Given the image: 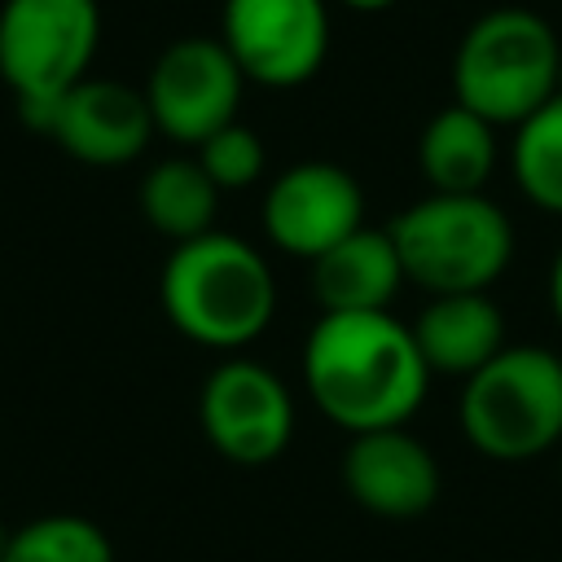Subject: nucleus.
I'll return each mask as SVG.
<instances>
[{
  "instance_id": "1",
  "label": "nucleus",
  "mask_w": 562,
  "mask_h": 562,
  "mask_svg": "<svg viewBox=\"0 0 562 562\" xmlns=\"http://www.w3.org/2000/svg\"><path fill=\"white\" fill-rule=\"evenodd\" d=\"M303 386L347 435L408 426L430 391L413 329L391 312H321L303 338Z\"/></svg>"
},
{
  "instance_id": "2",
  "label": "nucleus",
  "mask_w": 562,
  "mask_h": 562,
  "mask_svg": "<svg viewBox=\"0 0 562 562\" xmlns=\"http://www.w3.org/2000/svg\"><path fill=\"white\" fill-rule=\"evenodd\" d=\"M158 299L167 321L198 347L237 351L250 347L277 312V277L259 246L237 233H202L176 241L162 277Z\"/></svg>"
},
{
  "instance_id": "3",
  "label": "nucleus",
  "mask_w": 562,
  "mask_h": 562,
  "mask_svg": "<svg viewBox=\"0 0 562 562\" xmlns=\"http://www.w3.org/2000/svg\"><path fill=\"white\" fill-rule=\"evenodd\" d=\"M457 422L487 461L518 465L544 457L562 443V356L536 342H505L461 382Z\"/></svg>"
},
{
  "instance_id": "4",
  "label": "nucleus",
  "mask_w": 562,
  "mask_h": 562,
  "mask_svg": "<svg viewBox=\"0 0 562 562\" xmlns=\"http://www.w3.org/2000/svg\"><path fill=\"white\" fill-rule=\"evenodd\" d=\"M562 44L536 9L501 4L470 22L452 57L457 105L483 114L492 127H518L558 97Z\"/></svg>"
},
{
  "instance_id": "5",
  "label": "nucleus",
  "mask_w": 562,
  "mask_h": 562,
  "mask_svg": "<svg viewBox=\"0 0 562 562\" xmlns=\"http://www.w3.org/2000/svg\"><path fill=\"white\" fill-rule=\"evenodd\" d=\"M404 281L426 294L492 290L514 259V224L487 193H426L386 224Z\"/></svg>"
},
{
  "instance_id": "6",
  "label": "nucleus",
  "mask_w": 562,
  "mask_h": 562,
  "mask_svg": "<svg viewBox=\"0 0 562 562\" xmlns=\"http://www.w3.org/2000/svg\"><path fill=\"white\" fill-rule=\"evenodd\" d=\"M101 44L97 0H4L0 4V79L31 132H44L61 92L88 79Z\"/></svg>"
},
{
  "instance_id": "7",
  "label": "nucleus",
  "mask_w": 562,
  "mask_h": 562,
  "mask_svg": "<svg viewBox=\"0 0 562 562\" xmlns=\"http://www.w3.org/2000/svg\"><path fill=\"white\" fill-rule=\"evenodd\" d=\"M198 422L233 465H272L294 439V395L259 360H220L198 391Z\"/></svg>"
},
{
  "instance_id": "8",
  "label": "nucleus",
  "mask_w": 562,
  "mask_h": 562,
  "mask_svg": "<svg viewBox=\"0 0 562 562\" xmlns=\"http://www.w3.org/2000/svg\"><path fill=\"white\" fill-rule=\"evenodd\" d=\"M241 88H246V75L224 48V40L189 35L158 53L145 79V101L162 136L198 149L211 132L237 119Z\"/></svg>"
},
{
  "instance_id": "9",
  "label": "nucleus",
  "mask_w": 562,
  "mask_h": 562,
  "mask_svg": "<svg viewBox=\"0 0 562 562\" xmlns=\"http://www.w3.org/2000/svg\"><path fill=\"white\" fill-rule=\"evenodd\" d=\"M220 40L246 83L299 88L329 53L325 0H224Z\"/></svg>"
},
{
  "instance_id": "10",
  "label": "nucleus",
  "mask_w": 562,
  "mask_h": 562,
  "mask_svg": "<svg viewBox=\"0 0 562 562\" xmlns=\"http://www.w3.org/2000/svg\"><path fill=\"white\" fill-rule=\"evenodd\" d=\"M364 224L360 180L325 158H307L272 176L263 193V237L290 259H316Z\"/></svg>"
},
{
  "instance_id": "11",
  "label": "nucleus",
  "mask_w": 562,
  "mask_h": 562,
  "mask_svg": "<svg viewBox=\"0 0 562 562\" xmlns=\"http://www.w3.org/2000/svg\"><path fill=\"white\" fill-rule=\"evenodd\" d=\"M338 479L342 492L373 518H417L439 501L443 487L430 443H422L408 426L347 435Z\"/></svg>"
},
{
  "instance_id": "12",
  "label": "nucleus",
  "mask_w": 562,
  "mask_h": 562,
  "mask_svg": "<svg viewBox=\"0 0 562 562\" xmlns=\"http://www.w3.org/2000/svg\"><path fill=\"white\" fill-rule=\"evenodd\" d=\"M154 132L158 127H154L145 88L97 79V75L61 92L44 123V136H53L70 158L88 167H123L140 158Z\"/></svg>"
},
{
  "instance_id": "13",
  "label": "nucleus",
  "mask_w": 562,
  "mask_h": 562,
  "mask_svg": "<svg viewBox=\"0 0 562 562\" xmlns=\"http://www.w3.org/2000/svg\"><path fill=\"white\" fill-rule=\"evenodd\" d=\"M408 329L430 378L448 373L465 382L505 347V316L487 290L426 294V307L417 312V321H408Z\"/></svg>"
},
{
  "instance_id": "14",
  "label": "nucleus",
  "mask_w": 562,
  "mask_h": 562,
  "mask_svg": "<svg viewBox=\"0 0 562 562\" xmlns=\"http://www.w3.org/2000/svg\"><path fill=\"white\" fill-rule=\"evenodd\" d=\"M312 299L321 312H391L404 290V263L386 228L360 224L351 237L316 255L312 263Z\"/></svg>"
},
{
  "instance_id": "15",
  "label": "nucleus",
  "mask_w": 562,
  "mask_h": 562,
  "mask_svg": "<svg viewBox=\"0 0 562 562\" xmlns=\"http://www.w3.org/2000/svg\"><path fill=\"white\" fill-rule=\"evenodd\" d=\"M496 127L457 101L430 114L417 136V167L430 193H483L496 171Z\"/></svg>"
},
{
  "instance_id": "16",
  "label": "nucleus",
  "mask_w": 562,
  "mask_h": 562,
  "mask_svg": "<svg viewBox=\"0 0 562 562\" xmlns=\"http://www.w3.org/2000/svg\"><path fill=\"white\" fill-rule=\"evenodd\" d=\"M220 189L198 158H162L140 180V215L171 241H189L215 228Z\"/></svg>"
},
{
  "instance_id": "17",
  "label": "nucleus",
  "mask_w": 562,
  "mask_h": 562,
  "mask_svg": "<svg viewBox=\"0 0 562 562\" xmlns=\"http://www.w3.org/2000/svg\"><path fill=\"white\" fill-rule=\"evenodd\" d=\"M509 171L536 211L562 215V92L514 127Z\"/></svg>"
},
{
  "instance_id": "18",
  "label": "nucleus",
  "mask_w": 562,
  "mask_h": 562,
  "mask_svg": "<svg viewBox=\"0 0 562 562\" xmlns=\"http://www.w3.org/2000/svg\"><path fill=\"white\" fill-rule=\"evenodd\" d=\"M4 562H114V544L92 518L44 514L13 531Z\"/></svg>"
},
{
  "instance_id": "19",
  "label": "nucleus",
  "mask_w": 562,
  "mask_h": 562,
  "mask_svg": "<svg viewBox=\"0 0 562 562\" xmlns=\"http://www.w3.org/2000/svg\"><path fill=\"white\" fill-rule=\"evenodd\" d=\"M193 158L202 162V171L215 180L220 193L250 189V184L263 176V167H268V149H263L259 132L246 127V123H237V119H233L228 127L211 132V136L198 145Z\"/></svg>"
},
{
  "instance_id": "20",
  "label": "nucleus",
  "mask_w": 562,
  "mask_h": 562,
  "mask_svg": "<svg viewBox=\"0 0 562 562\" xmlns=\"http://www.w3.org/2000/svg\"><path fill=\"white\" fill-rule=\"evenodd\" d=\"M549 312H553L558 325H562V250H558L553 263H549Z\"/></svg>"
},
{
  "instance_id": "21",
  "label": "nucleus",
  "mask_w": 562,
  "mask_h": 562,
  "mask_svg": "<svg viewBox=\"0 0 562 562\" xmlns=\"http://www.w3.org/2000/svg\"><path fill=\"white\" fill-rule=\"evenodd\" d=\"M338 4H347V9H356V13H382V9H391L395 0H338Z\"/></svg>"
},
{
  "instance_id": "22",
  "label": "nucleus",
  "mask_w": 562,
  "mask_h": 562,
  "mask_svg": "<svg viewBox=\"0 0 562 562\" xmlns=\"http://www.w3.org/2000/svg\"><path fill=\"white\" fill-rule=\"evenodd\" d=\"M9 540H13V531L0 522V562H4V553H9Z\"/></svg>"
},
{
  "instance_id": "23",
  "label": "nucleus",
  "mask_w": 562,
  "mask_h": 562,
  "mask_svg": "<svg viewBox=\"0 0 562 562\" xmlns=\"http://www.w3.org/2000/svg\"><path fill=\"white\" fill-rule=\"evenodd\" d=\"M558 92H562V79H558Z\"/></svg>"
},
{
  "instance_id": "24",
  "label": "nucleus",
  "mask_w": 562,
  "mask_h": 562,
  "mask_svg": "<svg viewBox=\"0 0 562 562\" xmlns=\"http://www.w3.org/2000/svg\"><path fill=\"white\" fill-rule=\"evenodd\" d=\"M558 470H562V457H558Z\"/></svg>"
}]
</instances>
